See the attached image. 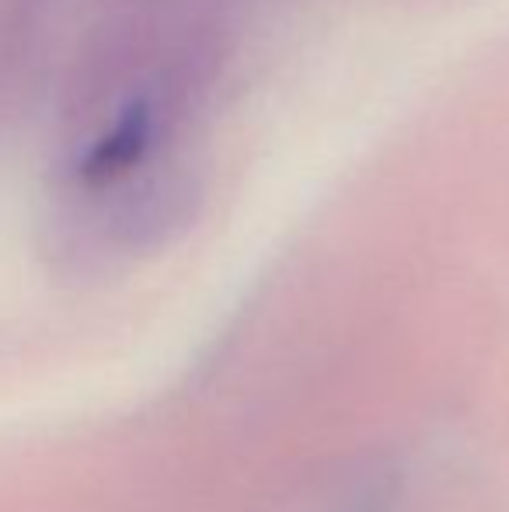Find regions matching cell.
<instances>
[{
	"instance_id": "6da1fadb",
	"label": "cell",
	"mask_w": 509,
	"mask_h": 512,
	"mask_svg": "<svg viewBox=\"0 0 509 512\" xmlns=\"http://www.w3.org/2000/svg\"><path fill=\"white\" fill-rule=\"evenodd\" d=\"M157 108L150 98H133L123 112L112 119V126L84 150L81 164H77V175L91 189H102V185L119 182L129 171H136L147 161L150 147L157 140Z\"/></svg>"
}]
</instances>
